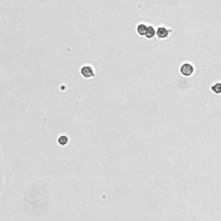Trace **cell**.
I'll return each mask as SVG.
<instances>
[{"instance_id": "cell-1", "label": "cell", "mask_w": 221, "mask_h": 221, "mask_svg": "<svg viewBox=\"0 0 221 221\" xmlns=\"http://www.w3.org/2000/svg\"><path fill=\"white\" fill-rule=\"evenodd\" d=\"M180 73L184 76H190L193 73V67L188 63H185L180 67Z\"/></svg>"}, {"instance_id": "cell-2", "label": "cell", "mask_w": 221, "mask_h": 221, "mask_svg": "<svg viewBox=\"0 0 221 221\" xmlns=\"http://www.w3.org/2000/svg\"><path fill=\"white\" fill-rule=\"evenodd\" d=\"M80 73L81 74L83 75L84 78H86V79H90L92 77L94 76V72H93V69L92 67L89 66H85L81 68L80 70Z\"/></svg>"}, {"instance_id": "cell-3", "label": "cell", "mask_w": 221, "mask_h": 221, "mask_svg": "<svg viewBox=\"0 0 221 221\" xmlns=\"http://www.w3.org/2000/svg\"><path fill=\"white\" fill-rule=\"evenodd\" d=\"M168 33H169V30L166 29V28H163V27L158 28V29H157V31H156V35H157L158 38H161V39H164V38L167 37Z\"/></svg>"}, {"instance_id": "cell-4", "label": "cell", "mask_w": 221, "mask_h": 221, "mask_svg": "<svg viewBox=\"0 0 221 221\" xmlns=\"http://www.w3.org/2000/svg\"><path fill=\"white\" fill-rule=\"evenodd\" d=\"M147 28H148V27H146L144 24H139V25L137 26L136 30H137V33H138L140 35H145L146 31H147Z\"/></svg>"}, {"instance_id": "cell-5", "label": "cell", "mask_w": 221, "mask_h": 221, "mask_svg": "<svg viewBox=\"0 0 221 221\" xmlns=\"http://www.w3.org/2000/svg\"><path fill=\"white\" fill-rule=\"evenodd\" d=\"M155 35V32L154 28H153V27H151V26L148 27L147 31H146V34H145V36H146L147 38H148V39H150V38L154 37V35Z\"/></svg>"}, {"instance_id": "cell-6", "label": "cell", "mask_w": 221, "mask_h": 221, "mask_svg": "<svg viewBox=\"0 0 221 221\" xmlns=\"http://www.w3.org/2000/svg\"><path fill=\"white\" fill-rule=\"evenodd\" d=\"M212 90L215 92V93H221V83H217L216 85H214L212 87Z\"/></svg>"}]
</instances>
